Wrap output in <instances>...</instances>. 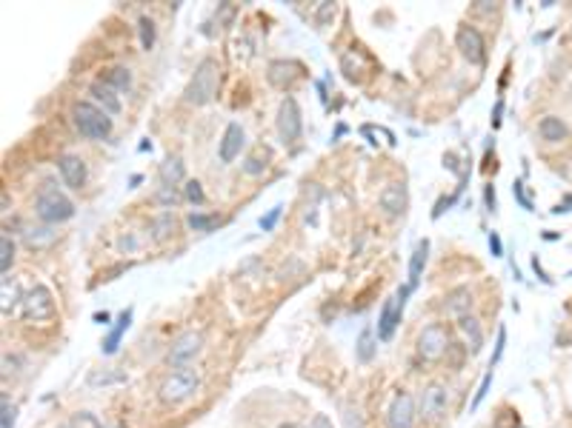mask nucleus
Masks as SVG:
<instances>
[{
    "label": "nucleus",
    "instance_id": "nucleus-1",
    "mask_svg": "<svg viewBox=\"0 0 572 428\" xmlns=\"http://www.w3.org/2000/svg\"><path fill=\"white\" fill-rule=\"evenodd\" d=\"M218 83H221V69H218V60L215 58H204L186 86V103L192 106H207L215 95H218Z\"/></svg>",
    "mask_w": 572,
    "mask_h": 428
},
{
    "label": "nucleus",
    "instance_id": "nucleus-16",
    "mask_svg": "<svg viewBox=\"0 0 572 428\" xmlns=\"http://www.w3.org/2000/svg\"><path fill=\"white\" fill-rule=\"evenodd\" d=\"M244 140H246V134H244L241 123H229L227 132H224V140H221V160H224V163H232V160L241 154Z\"/></svg>",
    "mask_w": 572,
    "mask_h": 428
},
{
    "label": "nucleus",
    "instance_id": "nucleus-34",
    "mask_svg": "<svg viewBox=\"0 0 572 428\" xmlns=\"http://www.w3.org/2000/svg\"><path fill=\"white\" fill-rule=\"evenodd\" d=\"M489 385H492V368H487V374H484V380H481V385H478V391H475V397H472V411H475V408L484 402V397H487Z\"/></svg>",
    "mask_w": 572,
    "mask_h": 428
},
{
    "label": "nucleus",
    "instance_id": "nucleus-40",
    "mask_svg": "<svg viewBox=\"0 0 572 428\" xmlns=\"http://www.w3.org/2000/svg\"><path fill=\"white\" fill-rule=\"evenodd\" d=\"M332 15H335V4H329V0H323V4L318 6V23L323 26V23H326Z\"/></svg>",
    "mask_w": 572,
    "mask_h": 428
},
{
    "label": "nucleus",
    "instance_id": "nucleus-12",
    "mask_svg": "<svg viewBox=\"0 0 572 428\" xmlns=\"http://www.w3.org/2000/svg\"><path fill=\"white\" fill-rule=\"evenodd\" d=\"M58 168H61V177H63V183L69 188H75V191L83 188V183H86V163L78 154H63L58 160Z\"/></svg>",
    "mask_w": 572,
    "mask_h": 428
},
{
    "label": "nucleus",
    "instance_id": "nucleus-30",
    "mask_svg": "<svg viewBox=\"0 0 572 428\" xmlns=\"http://www.w3.org/2000/svg\"><path fill=\"white\" fill-rule=\"evenodd\" d=\"M137 29H140V46H143V49H152V46H155V23L143 15V18L137 21Z\"/></svg>",
    "mask_w": 572,
    "mask_h": 428
},
{
    "label": "nucleus",
    "instance_id": "nucleus-29",
    "mask_svg": "<svg viewBox=\"0 0 572 428\" xmlns=\"http://www.w3.org/2000/svg\"><path fill=\"white\" fill-rule=\"evenodd\" d=\"M186 223H189V229H195V232H209L218 223V218L215 214H189Z\"/></svg>",
    "mask_w": 572,
    "mask_h": 428
},
{
    "label": "nucleus",
    "instance_id": "nucleus-33",
    "mask_svg": "<svg viewBox=\"0 0 572 428\" xmlns=\"http://www.w3.org/2000/svg\"><path fill=\"white\" fill-rule=\"evenodd\" d=\"M152 229H155V237L163 240V237L175 229V218H172V214H160L157 220H152Z\"/></svg>",
    "mask_w": 572,
    "mask_h": 428
},
{
    "label": "nucleus",
    "instance_id": "nucleus-18",
    "mask_svg": "<svg viewBox=\"0 0 572 428\" xmlns=\"http://www.w3.org/2000/svg\"><path fill=\"white\" fill-rule=\"evenodd\" d=\"M427 257H430V240H421L410 257V289H415L421 283V274H424V266H427Z\"/></svg>",
    "mask_w": 572,
    "mask_h": 428
},
{
    "label": "nucleus",
    "instance_id": "nucleus-31",
    "mask_svg": "<svg viewBox=\"0 0 572 428\" xmlns=\"http://www.w3.org/2000/svg\"><path fill=\"white\" fill-rule=\"evenodd\" d=\"M43 229H29L26 232V243L32 246V249H43V246H49L52 240H55V232H46V235H41Z\"/></svg>",
    "mask_w": 572,
    "mask_h": 428
},
{
    "label": "nucleus",
    "instance_id": "nucleus-6",
    "mask_svg": "<svg viewBox=\"0 0 572 428\" xmlns=\"http://www.w3.org/2000/svg\"><path fill=\"white\" fill-rule=\"evenodd\" d=\"M24 317L29 323H43V320H52L55 317V300L49 294L46 286H35L24 294Z\"/></svg>",
    "mask_w": 572,
    "mask_h": 428
},
{
    "label": "nucleus",
    "instance_id": "nucleus-10",
    "mask_svg": "<svg viewBox=\"0 0 572 428\" xmlns=\"http://www.w3.org/2000/svg\"><path fill=\"white\" fill-rule=\"evenodd\" d=\"M455 43H458L461 55H464L469 63L484 66V60H487V49H484V38H481V32H478L475 26H469V23L461 26L458 35H455Z\"/></svg>",
    "mask_w": 572,
    "mask_h": 428
},
{
    "label": "nucleus",
    "instance_id": "nucleus-45",
    "mask_svg": "<svg viewBox=\"0 0 572 428\" xmlns=\"http://www.w3.org/2000/svg\"><path fill=\"white\" fill-rule=\"evenodd\" d=\"M484 200H487V208H489V211H495V188H492V186H487V188H484Z\"/></svg>",
    "mask_w": 572,
    "mask_h": 428
},
{
    "label": "nucleus",
    "instance_id": "nucleus-38",
    "mask_svg": "<svg viewBox=\"0 0 572 428\" xmlns=\"http://www.w3.org/2000/svg\"><path fill=\"white\" fill-rule=\"evenodd\" d=\"M504 346H506V328L501 326V328H498V343H495V354H492V360H489V368H495V365H498V360H501V354H504Z\"/></svg>",
    "mask_w": 572,
    "mask_h": 428
},
{
    "label": "nucleus",
    "instance_id": "nucleus-22",
    "mask_svg": "<svg viewBox=\"0 0 572 428\" xmlns=\"http://www.w3.org/2000/svg\"><path fill=\"white\" fill-rule=\"evenodd\" d=\"M160 180L163 186H175L183 180V160L180 157H169L160 163Z\"/></svg>",
    "mask_w": 572,
    "mask_h": 428
},
{
    "label": "nucleus",
    "instance_id": "nucleus-47",
    "mask_svg": "<svg viewBox=\"0 0 572 428\" xmlns=\"http://www.w3.org/2000/svg\"><path fill=\"white\" fill-rule=\"evenodd\" d=\"M281 428H301V425H298V422H284Z\"/></svg>",
    "mask_w": 572,
    "mask_h": 428
},
{
    "label": "nucleus",
    "instance_id": "nucleus-5",
    "mask_svg": "<svg viewBox=\"0 0 572 428\" xmlns=\"http://www.w3.org/2000/svg\"><path fill=\"white\" fill-rule=\"evenodd\" d=\"M410 286L398 289L395 297H390L384 303V309H380V317H378V337L380 340H392L398 323H401V314H404V306H407V297H410Z\"/></svg>",
    "mask_w": 572,
    "mask_h": 428
},
{
    "label": "nucleus",
    "instance_id": "nucleus-43",
    "mask_svg": "<svg viewBox=\"0 0 572 428\" xmlns=\"http://www.w3.org/2000/svg\"><path fill=\"white\" fill-rule=\"evenodd\" d=\"M489 249H492V257H501V255H504V249H501V237H498L495 232L489 235Z\"/></svg>",
    "mask_w": 572,
    "mask_h": 428
},
{
    "label": "nucleus",
    "instance_id": "nucleus-23",
    "mask_svg": "<svg viewBox=\"0 0 572 428\" xmlns=\"http://www.w3.org/2000/svg\"><path fill=\"white\" fill-rule=\"evenodd\" d=\"M355 354H358L360 363H372V357H375V334H372V328H363V331H360L358 346H355Z\"/></svg>",
    "mask_w": 572,
    "mask_h": 428
},
{
    "label": "nucleus",
    "instance_id": "nucleus-13",
    "mask_svg": "<svg viewBox=\"0 0 572 428\" xmlns=\"http://www.w3.org/2000/svg\"><path fill=\"white\" fill-rule=\"evenodd\" d=\"M378 203L390 218H395V214H401L407 208V186L404 183H387L380 197H378Z\"/></svg>",
    "mask_w": 572,
    "mask_h": 428
},
{
    "label": "nucleus",
    "instance_id": "nucleus-9",
    "mask_svg": "<svg viewBox=\"0 0 572 428\" xmlns=\"http://www.w3.org/2000/svg\"><path fill=\"white\" fill-rule=\"evenodd\" d=\"M201 346H204L201 331H186V334H180V337L172 343V348H169V365H175V368L189 365V360L198 357Z\"/></svg>",
    "mask_w": 572,
    "mask_h": 428
},
{
    "label": "nucleus",
    "instance_id": "nucleus-4",
    "mask_svg": "<svg viewBox=\"0 0 572 428\" xmlns=\"http://www.w3.org/2000/svg\"><path fill=\"white\" fill-rule=\"evenodd\" d=\"M72 120H75V129L83 134V137H92V140H103L109 137L112 132V117L109 112L98 109L95 103L89 100H78L72 106Z\"/></svg>",
    "mask_w": 572,
    "mask_h": 428
},
{
    "label": "nucleus",
    "instance_id": "nucleus-42",
    "mask_svg": "<svg viewBox=\"0 0 572 428\" xmlns=\"http://www.w3.org/2000/svg\"><path fill=\"white\" fill-rule=\"evenodd\" d=\"M309 428H335V425H332V419L326 414H315V419H312Z\"/></svg>",
    "mask_w": 572,
    "mask_h": 428
},
{
    "label": "nucleus",
    "instance_id": "nucleus-44",
    "mask_svg": "<svg viewBox=\"0 0 572 428\" xmlns=\"http://www.w3.org/2000/svg\"><path fill=\"white\" fill-rule=\"evenodd\" d=\"M157 200H160V203H175V200H177V194L172 191V186H163V191L157 194Z\"/></svg>",
    "mask_w": 572,
    "mask_h": 428
},
{
    "label": "nucleus",
    "instance_id": "nucleus-36",
    "mask_svg": "<svg viewBox=\"0 0 572 428\" xmlns=\"http://www.w3.org/2000/svg\"><path fill=\"white\" fill-rule=\"evenodd\" d=\"M186 200H192L195 205L204 203V188H201L198 180H189V183H186Z\"/></svg>",
    "mask_w": 572,
    "mask_h": 428
},
{
    "label": "nucleus",
    "instance_id": "nucleus-3",
    "mask_svg": "<svg viewBox=\"0 0 572 428\" xmlns=\"http://www.w3.org/2000/svg\"><path fill=\"white\" fill-rule=\"evenodd\" d=\"M198 385H201V374H198V368L183 365V368L172 371V374L160 382L157 397H160L163 405H177V402H183V400L192 397V394L198 391Z\"/></svg>",
    "mask_w": 572,
    "mask_h": 428
},
{
    "label": "nucleus",
    "instance_id": "nucleus-46",
    "mask_svg": "<svg viewBox=\"0 0 572 428\" xmlns=\"http://www.w3.org/2000/svg\"><path fill=\"white\" fill-rule=\"evenodd\" d=\"M501 112H504V103H498V106H495V117H492V123H495V126L501 123Z\"/></svg>",
    "mask_w": 572,
    "mask_h": 428
},
{
    "label": "nucleus",
    "instance_id": "nucleus-25",
    "mask_svg": "<svg viewBox=\"0 0 572 428\" xmlns=\"http://www.w3.org/2000/svg\"><path fill=\"white\" fill-rule=\"evenodd\" d=\"M103 80H106L112 89H118V92H126V89L132 86V75H129V69H123V66H115V69H109Z\"/></svg>",
    "mask_w": 572,
    "mask_h": 428
},
{
    "label": "nucleus",
    "instance_id": "nucleus-15",
    "mask_svg": "<svg viewBox=\"0 0 572 428\" xmlns=\"http://www.w3.org/2000/svg\"><path fill=\"white\" fill-rule=\"evenodd\" d=\"M298 77H301V63H295V60H275V63H269V83L272 86L286 89Z\"/></svg>",
    "mask_w": 572,
    "mask_h": 428
},
{
    "label": "nucleus",
    "instance_id": "nucleus-24",
    "mask_svg": "<svg viewBox=\"0 0 572 428\" xmlns=\"http://www.w3.org/2000/svg\"><path fill=\"white\" fill-rule=\"evenodd\" d=\"M266 160H269V149L258 146V149H255V151L246 157V163H244V171L255 177V174H261V171L266 168Z\"/></svg>",
    "mask_w": 572,
    "mask_h": 428
},
{
    "label": "nucleus",
    "instance_id": "nucleus-19",
    "mask_svg": "<svg viewBox=\"0 0 572 428\" xmlns=\"http://www.w3.org/2000/svg\"><path fill=\"white\" fill-rule=\"evenodd\" d=\"M458 326H461V331H464V337H467V348H469L472 354H478L481 346H484V331H481L478 320H475L472 314H464V317H458Z\"/></svg>",
    "mask_w": 572,
    "mask_h": 428
},
{
    "label": "nucleus",
    "instance_id": "nucleus-8",
    "mask_svg": "<svg viewBox=\"0 0 572 428\" xmlns=\"http://www.w3.org/2000/svg\"><path fill=\"white\" fill-rule=\"evenodd\" d=\"M447 348H449V334H447V328H444L441 323H432V326H427V328L421 331V337H418V354H421L427 363L441 360Z\"/></svg>",
    "mask_w": 572,
    "mask_h": 428
},
{
    "label": "nucleus",
    "instance_id": "nucleus-7",
    "mask_svg": "<svg viewBox=\"0 0 572 428\" xmlns=\"http://www.w3.org/2000/svg\"><path fill=\"white\" fill-rule=\"evenodd\" d=\"M303 132V120H301V106L295 97H284L278 106V134L284 143H295Z\"/></svg>",
    "mask_w": 572,
    "mask_h": 428
},
{
    "label": "nucleus",
    "instance_id": "nucleus-37",
    "mask_svg": "<svg viewBox=\"0 0 572 428\" xmlns=\"http://www.w3.org/2000/svg\"><path fill=\"white\" fill-rule=\"evenodd\" d=\"M120 380H123V374H106V371L89 374V382H92V385H106V382H120Z\"/></svg>",
    "mask_w": 572,
    "mask_h": 428
},
{
    "label": "nucleus",
    "instance_id": "nucleus-32",
    "mask_svg": "<svg viewBox=\"0 0 572 428\" xmlns=\"http://www.w3.org/2000/svg\"><path fill=\"white\" fill-rule=\"evenodd\" d=\"M66 428H103V425H100V419H98L95 414H89V411H80V414H75V417H72V422H69Z\"/></svg>",
    "mask_w": 572,
    "mask_h": 428
},
{
    "label": "nucleus",
    "instance_id": "nucleus-14",
    "mask_svg": "<svg viewBox=\"0 0 572 428\" xmlns=\"http://www.w3.org/2000/svg\"><path fill=\"white\" fill-rule=\"evenodd\" d=\"M447 388L444 385H430L427 391H424V400H421V414L427 417V419H438V417H444L447 414Z\"/></svg>",
    "mask_w": 572,
    "mask_h": 428
},
{
    "label": "nucleus",
    "instance_id": "nucleus-2",
    "mask_svg": "<svg viewBox=\"0 0 572 428\" xmlns=\"http://www.w3.org/2000/svg\"><path fill=\"white\" fill-rule=\"evenodd\" d=\"M35 211H38V218H41L43 223H63V220H69L72 214H75V203L49 180V183H43V188L38 191Z\"/></svg>",
    "mask_w": 572,
    "mask_h": 428
},
{
    "label": "nucleus",
    "instance_id": "nucleus-41",
    "mask_svg": "<svg viewBox=\"0 0 572 428\" xmlns=\"http://www.w3.org/2000/svg\"><path fill=\"white\" fill-rule=\"evenodd\" d=\"M278 218H281V205H275V208L266 214V218H261V229H264V232H269V229L278 223Z\"/></svg>",
    "mask_w": 572,
    "mask_h": 428
},
{
    "label": "nucleus",
    "instance_id": "nucleus-11",
    "mask_svg": "<svg viewBox=\"0 0 572 428\" xmlns=\"http://www.w3.org/2000/svg\"><path fill=\"white\" fill-rule=\"evenodd\" d=\"M412 422H415V400H412V394L401 391V394H395V400L387 411V425L390 428H412Z\"/></svg>",
    "mask_w": 572,
    "mask_h": 428
},
{
    "label": "nucleus",
    "instance_id": "nucleus-27",
    "mask_svg": "<svg viewBox=\"0 0 572 428\" xmlns=\"http://www.w3.org/2000/svg\"><path fill=\"white\" fill-rule=\"evenodd\" d=\"M12 263H15V243H12L9 235H4V237H0V272L9 274Z\"/></svg>",
    "mask_w": 572,
    "mask_h": 428
},
{
    "label": "nucleus",
    "instance_id": "nucleus-17",
    "mask_svg": "<svg viewBox=\"0 0 572 428\" xmlns=\"http://www.w3.org/2000/svg\"><path fill=\"white\" fill-rule=\"evenodd\" d=\"M89 92H92V97H95L98 103H103V112H109V114H118V112H120V100H118L115 89H112L106 80H95Z\"/></svg>",
    "mask_w": 572,
    "mask_h": 428
},
{
    "label": "nucleus",
    "instance_id": "nucleus-39",
    "mask_svg": "<svg viewBox=\"0 0 572 428\" xmlns=\"http://www.w3.org/2000/svg\"><path fill=\"white\" fill-rule=\"evenodd\" d=\"M512 194L518 197V203H521L526 211H532V203H529V197L524 194V183H521V180H515V183H512Z\"/></svg>",
    "mask_w": 572,
    "mask_h": 428
},
{
    "label": "nucleus",
    "instance_id": "nucleus-28",
    "mask_svg": "<svg viewBox=\"0 0 572 428\" xmlns=\"http://www.w3.org/2000/svg\"><path fill=\"white\" fill-rule=\"evenodd\" d=\"M18 300H21L18 283H12L9 277H4V303H0V309H4V314H12V309L18 306Z\"/></svg>",
    "mask_w": 572,
    "mask_h": 428
},
{
    "label": "nucleus",
    "instance_id": "nucleus-21",
    "mask_svg": "<svg viewBox=\"0 0 572 428\" xmlns=\"http://www.w3.org/2000/svg\"><path fill=\"white\" fill-rule=\"evenodd\" d=\"M538 132H541V137H544V140H549V143L566 140V134H569L566 123H563L561 117H555V114H546V117L538 123Z\"/></svg>",
    "mask_w": 572,
    "mask_h": 428
},
{
    "label": "nucleus",
    "instance_id": "nucleus-20",
    "mask_svg": "<svg viewBox=\"0 0 572 428\" xmlns=\"http://www.w3.org/2000/svg\"><path fill=\"white\" fill-rule=\"evenodd\" d=\"M129 323H132V309L120 311V317L115 320L112 331H109V334H106V340H103V354H115V351H118V346H120V337H123V331L129 328Z\"/></svg>",
    "mask_w": 572,
    "mask_h": 428
},
{
    "label": "nucleus",
    "instance_id": "nucleus-26",
    "mask_svg": "<svg viewBox=\"0 0 572 428\" xmlns=\"http://www.w3.org/2000/svg\"><path fill=\"white\" fill-rule=\"evenodd\" d=\"M469 306H472V297H469V291H467V289H458V291H452V294H449V303H447V309H449L452 314L464 317Z\"/></svg>",
    "mask_w": 572,
    "mask_h": 428
},
{
    "label": "nucleus",
    "instance_id": "nucleus-48",
    "mask_svg": "<svg viewBox=\"0 0 572 428\" xmlns=\"http://www.w3.org/2000/svg\"><path fill=\"white\" fill-rule=\"evenodd\" d=\"M569 95H572V86H569Z\"/></svg>",
    "mask_w": 572,
    "mask_h": 428
},
{
    "label": "nucleus",
    "instance_id": "nucleus-35",
    "mask_svg": "<svg viewBox=\"0 0 572 428\" xmlns=\"http://www.w3.org/2000/svg\"><path fill=\"white\" fill-rule=\"evenodd\" d=\"M0 408H4V422H0V428H15V414H18V408L9 402V397L0 400Z\"/></svg>",
    "mask_w": 572,
    "mask_h": 428
}]
</instances>
